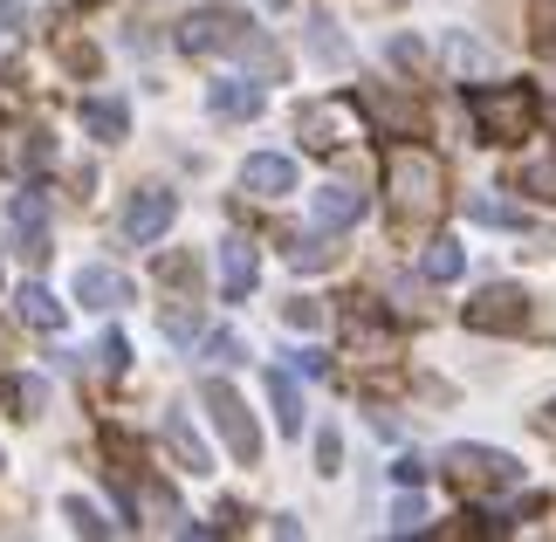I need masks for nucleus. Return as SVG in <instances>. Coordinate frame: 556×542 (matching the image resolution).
<instances>
[{
	"label": "nucleus",
	"instance_id": "9d476101",
	"mask_svg": "<svg viewBox=\"0 0 556 542\" xmlns=\"http://www.w3.org/2000/svg\"><path fill=\"white\" fill-rule=\"evenodd\" d=\"M254 281H262V254H254L248 234H227V241H220V295L227 302H248Z\"/></svg>",
	"mask_w": 556,
	"mask_h": 542
},
{
	"label": "nucleus",
	"instance_id": "ddd939ff",
	"mask_svg": "<svg viewBox=\"0 0 556 542\" xmlns=\"http://www.w3.org/2000/svg\"><path fill=\"white\" fill-rule=\"evenodd\" d=\"M76 302H83V310H124V302H131V275H117L103 262L76 268Z\"/></svg>",
	"mask_w": 556,
	"mask_h": 542
},
{
	"label": "nucleus",
	"instance_id": "412c9836",
	"mask_svg": "<svg viewBox=\"0 0 556 542\" xmlns=\"http://www.w3.org/2000/svg\"><path fill=\"white\" fill-rule=\"evenodd\" d=\"M460 268H467V248H460V241H446V234L419 254V275H426V281H460Z\"/></svg>",
	"mask_w": 556,
	"mask_h": 542
},
{
	"label": "nucleus",
	"instance_id": "aec40b11",
	"mask_svg": "<svg viewBox=\"0 0 556 542\" xmlns=\"http://www.w3.org/2000/svg\"><path fill=\"white\" fill-rule=\"evenodd\" d=\"M268 405L282 432H303V392H295V371H268Z\"/></svg>",
	"mask_w": 556,
	"mask_h": 542
},
{
	"label": "nucleus",
	"instance_id": "423d86ee",
	"mask_svg": "<svg viewBox=\"0 0 556 542\" xmlns=\"http://www.w3.org/2000/svg\"><path fill=\"white\" fill-rule=\"evenodd\" d=\"M522 323H529V295L516 281H488V289L467 302V330H481V337H508V330H522Z\"/></svg>",
	"mask_w": 556,
	"mask_h": 542
},
{
	"label": "nucleus",
	"instance_id": "b1692460",
	"mask_svg": "<svg viewBox=\"0 0 556 542\" xmlns=\"http://www.w3.org/2000/svg\"><path fill=\"white\" fill-rule=\"evenodd\" d=\"M289 262H295V268H330V262H337V248H330V234H324V227H316V234H309V241H289Z\"/></svg>",
	"mask_w": 556,
	"mask_h": 542
},
{
	"label": "nucleus",
	"instance_id": "20e7f679",
	"mask_svg": "<svg viewBox=\"0 0 556 542\" xmlns=\"http://www.w3.org/2000/svg\"><path fill=\"white\" fill-rule=\"evenodd\" d=\"M206 412H213V426H220V440H227V453L233 461H262V426L248 419V405H241V392H233V385H220V378H206Z\"/></svg>",
	"mask_w": 556,
	"mask_h": 542
},
{
	"label": "nucleus",
	"instance_id": "0eeeda50",
	"mask_svg": "<svg viewBox=\"0 0 556 542\" xmlns=\"http://www.w3.org/2000/svg\"><path fill=\"white\" fill-rule=\"evenodd\" d=\"M295 138L309 151H344L351 138H365V124H357L351 103H303L295 111Z\"/></svg>",
	"mask_w": 556,
	"mask_h": 542
},
{
	"label": "nucleus",
	"instance_id": "c756f323",
	"mask_svg": "<svg viewBox=\"0 0 556 542\" xmlns=\"http://www.w3.org/2000/svg\"><path fill=\"white\" fill-rule=\"evenodd\" d=\"M316 467H324V474H337V467H344V440H337V426H324V432H316Z\"/></svg>",
	"mask_w": 556,
	"mask_h": 542
},
{
	"label": "nucleus",
	"instance_id": "f3484780",
	"mask_svg": "<svg viewBox=\"0 0 556 542\" xmlns=\"http://www.w3.org/2000/svg\"><path fill=\"white\" fill-rule=\"evenodd\" d=\"M14 316L28 323V330H62V302L41 289V281H21L14 289Z\"/></svg>",
	"mask_w": 556,
	"mask_h": 542
},
{
	"label": "nucleus",
	"instance_id": "bb28decb",
	"mask_svg": "<svg viewBox=\"0 0 556 542\" xmlns=\"http://www.w3.org/2000/svg\"><path fill=\"white\" fill-rule=\"evenodd\" d=\"M282 323H289V330H324V302L295 295V302H282Z\"/></svg>",
	"mask_w": 556,
	"mask_h": 542
},
{
	"label": "nucleus",
	"instance_id": "f257e3e1",
	"mask_svg": "<svg viewBox=\"0 0 556 542\" xmlns=\"http://www.w3.org/2000/svg\"><path fill=\"white\" fill-rule=\"evenodd\" d=\"M467 117H475L481 144H516V138H529V124H536V97H529L522 83H481V90L467 97Z\"/></svg>",
	"mask_w": 556,
	"mask_h": 542
},
{
	"label": "nucleus",
	"instance_id": "1a4fd4ad",
	"mask_svg": "<svg viewBox=\"0 0 556 542\" xmlns=\"http://www.w3.org/2000/svg\"><path fill=\"white\" fill-rule=\"evenodd\" d=\"M179 220V200L165 186H144V192H131V206H124V234H131L138 248H152V241H165V227Z\"/></svg>",
	"mask_w": 556,
	"mask_h": 542
},
{
	"label": "nucleus",
	"instance_id": "cd10ccee",
	"mask_svg": "<svg viewBox=\"0 0 556 542\" xmlns=\"http://www.w3.org/2000/svg\"><path fill=\"white\" fill-rule=\"evenodd\" d=\"M426 529V502L419 494H399V508H392V535H419Z\"/></svg>",
	"mask_w": 556,
	"mask_h": 542
},
{
	"label": "nucleus",
	"instance_id": "4468645a",
	"mask_svg": "<svg viewBox=\"0 0 556 542\" xmlns=\"http://www.w3.org/2000/svg\"><path fill=\"white\" fill-rule=\"evenodd\" d=\"M206 111L220 117V124H248V117H262V83H248V76L213 83V90H206Z\"/></svg>",
	"mask_w": 556,
	"mask_h": 542
},
{
	"label": "nucleus",
	"instance_id": "dca6fc26",
	"mask_svg": "<svg viewBox=\"0 0 556 542\" xmlns=\"http://www.w3.org/2000/svg\"><path fill=\"white\" fill-rule=\"evenodd\" d=\"M0 405H14V419H41L49 412V378H35V371L0 378Z\"/></svg>",
	"mask_w": 556,
	"mask_h": 542
},
{
	"label": "nucleus",
	"instance_id": "72a5a7b5",
	"mask_svg": "<svg viewBox=\"0 0 556 542\" xmlns=\"http://www.w3.org/2000/svg\"><path fill=\"white\" fill-rule=\"evenodd\" d=\"M392 474H399V488H419V481H426V461H419V453H405Z\"/></svg>",
	"mask_w": 556,
	"mask_h": 542
},
{
	"label": "nucleus",
	"instance_id": "9b49d317",
	"mask_svg": "<svg viewBox=\"0 0 556 542\" xmlns=\"http://www.w3.org/2000/svg\"><path fill=\"white\" fill-rule=\"evenodd\" d=\"M241 192H254V200H289L295 192V159H282V151H254V159L241 165Z\"/></svg>",
	"mask_w": 556,
	"mask_h": 542
},
{
	"label": "nucleus",
	"instance_id": "39448f33",
	"mask_svg": "<svg viewBox=\"0 0 556 542\" xmlns=\"http://www.w3.org/2000/svg\"><path fill=\"white\" fill-rule=\"evenodd\" d=\"M446 474L460 488H522V461L495 446H446Z\"/></svg>",
	"mask_w": 556,
	"mask_h": 542
},
{
	"label": "nucleus",
	"instance_id": "7c9ffc66",
	"mask_svg": "<svg viewBox=\"0 0 556 542\" xmlns=\"http://www.w3.org/2000/svg\"><path fill=\"white\" fill-rule=\"evenodd\" d=\"M165 337H173V343H192V337H200V316H192V310H173V316H165Z\"/></svg>",
	"mask_w": 556,
	"mask_h": 542
},
{
	"label": "nucleus",
	"instance_id": "2f4dec72",
	"mask_svg": "<svg viewBox=\"0 0 556 542\" xmlns=\"http://www.w3.org/2000/svg\"><path fill=\"white\" fill-rule=\"evenodd\" d=\"M392 62H399V70H419V62H426V49H419L413 35H399V41H392Z\"/></svg>",
	"mask_w": 556,
	"mask_h": 542
},
{
	"label": "nucleus",
	"instance_id": "6e6552de",
	"mask_svg": "<svg viewBox=\"0 0 556 542\" xmlns=\"http://www.w3.org/2000/svg\"><path fill=\"white\" fill-rule=\"evenodd\" d=\"M8 227H14V254H21V262H49V200H41V192H14V200H8Z\"/></svg>",
	"mask_w": 556,
	"mask_h": 542
},
{
	"label": "nucleus",
	"instance_id": "c9c22d12",
	"mask_svg": "<svg viewBox=\"0 0 556 542\" xmlns=\"http://www.w3.org/2000/svg\"><path fill=\"white\" fill-rule=\"evenodd\" d=\"M295 371H303V378H324L330 357H324V351H295Z\"/></svg>",
	"mask_w": 556,
	"mask_h": 542
},
{
	"label": "nucleus",
	"instance_id": "5701e85b",
	"mask_svg": "<svg viewBox=\"0 0 556 542\" xmlns=\"http://www.w3.org/2000/svg\"><path fill=\"white\" fill-rule=\"evenodd\" d=\"M446 70H454V76H488L495 55H488L475 35H446Z\"/></svg>",
	"mask_w": 556,
	"mask_h": 542
},
{
	"label": "nucleus",
	"instance_id": "f03ea898",
	"mask_svg": "<svg viewBox=\"0 0 556 542\" xmlns=\"http://www.w3.org/2000/svg\"><path fill=\"white\" fill-rule=\"evenodd\" d=\"M384 186H392V206L405 220H426V213H440V159L419 144H399L392 159H384Z\"/></svg>",
	"mask_w": 556,
	"mask_h": 542
},
{
	"label": "nucleus",
	"instance_id": "4be33fe9",
	"mask_svg": "<svg viewBox=\"0 0 556 542\" xmlns=\"http://www.w3.org/2000/svg\"><path fill=\"white\" fill-rule=\"evenodd\" d=\"M309 55H316V62H330V70H344V62H351V41L337 35V21H330V14H309Z\"/></svg>",
	"mask_w": 556,
	"mask_h": 542
},
{
	"label": "nucleus",
	"instance_id": "c85d7f7f",
	"mask_svg": "<svg viewBox=\"0 0 556 542\" xmlns=\"http://www.w3.org/2000/svg\"><path fill=\"white\" fill-rule=\"evenodd\" d=\"M97 364H103V371H111V378H124V371H131V343H124V337L111 330V337L97 343Z\"/></svg>",
	"mask_w": 556,
	"mask_h": 542
},
{
	"label": "nucleus",
	"instance_id": "473e14b6",
	"mask_svg": "<svg viewBox=\"0 0 556 542\" xmlns=\"http://www.w3.org/2000/svg\"><path fill=\"white\" fill-rule=\"evenodd\" d=\"M21 21H28V14H21V0H0V41H14Z\"/></svg>",
	"mask_w": 556,
	"mask_h": 542
},
{
	"label": "nucleus",
	"instance_id": "a211bd4d",
	"mask_svg": "<svg viewBox=\"0 0 556 542\" xmlns=\"http://www.w3.org/2000/svg\"><path fill=\"white\" fill-rule=\"evenodd\" d=\"M83 131L103 138V144H117L124 131H131V111H124L117 97H90V103H83Z\"/></svg>",
	"mask_w": 556,
	"mask_h": 542
},
{
	"label": "nucleus",
	"instance_id": "2eb2a0df",
	"mask_svg": "<svg viewBox=\"0 0 556 542\" xmlns=\"http://www.w3.org/2000/svg\"><path fill=\"white\" fill-rule=\"evenodd\" d=\"M165 446L179 453V467H186V474H213V453H206L200 432H192L186 412H165Z\"/></svg>",
	"mask_w": 556,
	"mask_h": 542
},
{
	"label": "nucleus",
	"instance_id": "7ed1b4c3",
	"mask_svg": "<svg viewBox=\"0 0 556 542\" xmlns=\"http://www.w3.org/2000/svg\"><path fill=\"white\" fill-rule=\"evenodd\" d=\"M248 35H254V21L241 8H192L179 21V49L186 55H233Z\"/></svg>",
	"mask_w": 556,
	"mask_h": 542
},
{
	"label": "nucleus",
	"instance_id": "6ab92c4d",
	"mask_svg": "<svg viewBox=\"0 0 556 542\" xmlns=\"http://www.w3.org/2000/svg\"><path fill=\"white\" fill-rule=\"evenodd\" d=\"M467 220H481V227H508V234H522L529 227V213L516 200H502V192H475L467 200Z\"/></svg>",
	"mask_w": 556,
	"mask_h": 542
},
{
	"label": "nucleus",
	"instance_id": "393cba45",
	"mask_svg": "<svg viewBox=\"0 0 556 542\" xmlns=\"http://www.w3.org/2000/svg\"><path fill=\"white\" fill-rule=\"evenodd\" d=\"M200 357H206V364H241V357H248V343L233 337V330H213V337L200 343Z\"/></svg>",
	"mask_w": 556,
	"mask_h": 542
},
{
	"label": "nucleus",
	"instance_id": "a878e982",
	"mask_svg": "<svg viewBox=\"0 0 556 542\" xmlns=\"http://www.w3.org/2000/svg\"><path fill=\"white\" fill-rule=\"evenodd\" d=\"M62 515L76 522V535H111V529H117V522H103V515L83 502V494H70V502H62Z\"/></svg>",
	"mask_w": 556,
	"mask_h": 542
},
{
	"label": "nucleus",
	"instance_id": "f8f14e48",
	"mask_svg": "<svg viewBox=\"0 0 556 542\" xmlns=\"http://www.w3.org/2000/svg\"><path fill=\"white\" fill-rule=\"evenodd\" d=\"M365 206H371V200H365L357 186H324V192L309 200V220L324 227V234H344V227L365 220Z\"/></svg>",
	"mask_w": 556,
	"mask_h": 542
},
{
	"label": "nucleus",
	"instance_id": "f704fd0d",
	"mask_svg": "<svg viewBox=\"0 0 556 542\" xmlns=\"http://www.w3.org/2000/svg\"><path fill=\"white\" fill-rule=\"evenodd\" d=\"M522 186H536V192H549V200H556V165H529Z\"/></svg>",
	"mask_w": 556,
	"mask_h": 542
}]
</instances>
